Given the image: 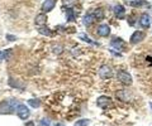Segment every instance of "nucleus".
<instances>
[{
  "mask_svg": "<svg viewBox=\"0 0 152 126\" xmlns=\"http://www.w3.org/2000/svg\"><path fill=\"white\" fill-rule=\"evenodd\" d=\"M17 100H7L5 102H3L1 106H0V114H10L14 110L17 109L18 106Z\"/></svg>",
  "mask_w": 152,
  "mask_h": 126,
  "instance_id": "obj_1",
  "label": "nucleus"
},
{
  "mask_svg": "<svg viewBox=\"0 0 152 126\" xmlns=\"http://www.w3.org/2000/svg\"><path fill=\"white\" fill-rule=\"evenodd\" d=\"M117 78L121 83H123L124 86H131L132 85V76L127 71H118Z\"/></svg>",
  "mask_w": 152,
  "mask_h": 126,
  "instance_id": "obj_2",
  "label": "nucleus"
},
{
  "mask_svg": "<svg viewBox=\"0 0 152 126\" xmlns=\"http://www.w3.org/2000/svg\"><path fill=\"white\" fill-rule=\"evenodd\" d=\"M115 96H117L118 100H121L123 102H132V100H133L132 92L128 91V90H119V91H117Z\"/></svg>",
  "mask_w": 152,
  "mask_h": 126,
  "instance_id": "obj_3",
  "label": "nucleus"
},
{
  "mask_svg": "<svg viewBox=\"0 0 152 126\" xmlns=\"http://www.w3.org/2000/svg\"><path fill=\"white\" fill-rule=\"evenodd\" d=\"M99 76L104 80H108V78H110L113 76V69L110 68V66H108V64H103V66L99 68Z\"/></svg>",
  "mask_w": 152,
  "mask_h": 126,
  "instance_id": "obj_4",
  "label": "nucleus"
},
{
  "mask_svg": "<svg viewBox=\"0 0 152 126\" xmlns=\"http://www.w3.org/2000/svg\"><path fill=\"white\" fill-rule=\"evenodd\" d=\"M17 115L19 116V119L26 120V119L29 117V110H28V107L26 105L19 104L17 107Z\"/></svg>",
  "mask_w": 152,
  "mask_h": 126,
  "instance_id": "obj_5",
  "label": "nucleus"
},
{
  "mask_svg": "<svg viewBox=\"0 0 152 126\" xmlns=\"http://www.w3.org/2000/svg\"><path fill=\"white\" fill-rule=\"evenodd\" d=\"M145 38H146V34L143 33V32L136 30L134 33L131 35V43H132V44H138V43H141V42Z\"/></svg>",
  "mask_w": 152,
  "mask_h": 126,
  "instance_id": "obj_6",
  "label": "nucleus"
},
{
  "mask_svg": "<svg viewBox=\"0 0 152 126\" xmlns=\"http://www.w3.org/2000/svg\"><path fill=\"white\" fill-rule=\"evenodd\" d=\"M46 23H47V15H46V13H41V14H38V15L36 17L34 24L38 27V29H39V28L46 27Z\"/></svg>",
  "mask_w": 152,
  "mask_h": 126,
  "instance_id": "obj_7",
  "label": "nucleus"
},
{
  "mask_svg": "<svg viewBox=\"0 0 152 126\" xmlns=\"http://www.w3.org/2000/svg\"><path fill=\"white\" fill-rule=\"evenodd\" d=\"M110 45H112V48L117 49V52H121V50H123V49L126 48V47H124L126 43L121 38H114V39H112Z\"/></svg>",
  "mask_w": 152,
  "mask_h": 126,
  "instance_id": "obj_8",
  "label": "nucleus"
},
{
  "mask_svg": "<svg viewBox=\"0 0 152 126\" xmlns=\"http://www.w3.org/2000/svg\"><path fill=\"white\" fill-rule=\"evenodd\" d=\"M96 105L102 109H105V107L112 106V100L109 99L108 96H100L99 99L96 100Z\"/></svg>",
  "mask_w": 152,
  "mask_h": 126,
  "instance_id": "obj_9",
  "label": "nucleus"
},
{
  "mask_svg": "<svg viewBox=\"0 0 152 126\" xmlns=\"http://www.w3.org/2000/svg\"><path fill=\"white\" fill-rule=\"evenodd\" d=\"M56 3H57V0H45L43 4H42V12H43V13L51 12L52 9L55 8Z\"/></svg>",
  "mask_w": 152,
  "mask_h": 126,
  "instance_id": "obj_10",
  "label": "nucleus"
},
{
  "mask_svg": "<svg viewBox=\"0 0 152 126\" xmlns=\"http://www.w3.org/2000/svg\"><path fill=\"white\" fill-rule=\"evenodd\" d=\"M113 12H114V15H115L117 18H124V15H126V9L123 5H121V4L114 5Z\"/></svg>",
  "mask_w": 152,
  "mask_h": 126,
  "instance_id": "obj_11",
  "label": "nucleus"
},
{
  "mask_svg": "<svg viewBox=\"0 0 152 126\" xmlns=\"http://www.w3.org/2000/svg\"><path fill=\"white\" fill-rule=\"evenodd\" d=\"M98 34L100 37H108L110 34V27L108 24H100L98 27Z\"/></svg>",
  "mask_w": 152,
  "mask_h": 126,
  "instance_id": "obj_12",
  "label": "nucleus"
},
{
  "mask_svg": "<svg viewBox=\"0 0 152 126\" xmlns=\"http://www.w3.org/2000/svg\"><path fill=\"white\" fill-rule=\"evenodd\" d=\"M140 25L143 28H148L151 25V17L148 14H142L140 18Z\"/></svg>",
  "mask_w": 152,
  "mask_h": 126,
  "instance_id": "obj_13",
  "label": "nucleus"
},
{
  "mask_svg": "<svg viewBox=\"0 0 152 126\" xmlns=\"http://www.w3.org/2000/svg\"><path fill=\"white\" fill-rule=\"evenodd\" d=\"M91 15L94 18V20H102V19H104V10L102 8H96V9H94Z\"/></svg>",
  "mask_w": 152,
  "mask_h": 126,
  "instance_id": "obj_14",
  "label": "nucleus"
},
{
  "mask_svg": "<svg viewBox=\"0 0 152 126\" xmlns=\"http://www.w3.org/2000/svg\"><path fill=\"white\" fill-rule=\"evenodd\" d=\"M129 5L132 8H142V6H150L151 4L145 0H134V1H129Z\"/></svg>",
  "mask_w": 152,
  "mask_h": 126,
  "instance_id": "obj_15",
  "label": "nucleus"
},
{
  "mask_svg": "<svg viewBox=\"0 0 152 126\" xmlns=\"http://www.w3.org/2000/svg\"><path fill=\"white\" fill-rule=\"evenodd\" d=\"M83 22H84V25H86V27L93 25V23H94L95 20H94V18H93V15H91V13H86V15L84 17Z\"/></svg>",
  "mask_w": 152,
  "mask_h": 126,
  "instance_id": "obj_16",
  "label": "nucleus"
},
{
  "mask_svg": "<svg viewBox=\"0 0 152 126\" xmlns=\"http://www.w3.org/2000/svg\"><path fill=\"white\" fill-rule=\"evenodd\" d=\"M66 15H67V20L69 22H74L76 19V15H75V10L72 8H67L66 9Z\"/></svg>",
  "mask_w": 152,
  "mask_h": 126,
  "instance_id": "obj_17",
  "label": "nucleus"
},
{
  "mask_svg": "<svg viewBox=\"0 0 152 126\" xmlns=\"http://www.w3.org/2000/svg\"><path fill=\"white\" fill-rule=\"evenodd\" d=\"M41 126H58V124L55 122V121H52L48 117H45V119L41 120Z\"/></svg>",
  "mask_w": 152,
  "mask_h": 126,
  "instance_id": "obj_18",
  "label": "nucleus"
},
{
  "mask_svg": "<svg viewBox=\"0 0 152 126\" xmlns=\"http://www.w3.org/2000/svg\"><path fill=\"white\" fill-rule=\"evenodd\" d=\"M79 38L81 39V40H84V42H86V43H89V44H96V45H98L96 42H94L93 39H90L85 33H80V34H79Z\"/></svg>",
  "mask_w": 152,
  "mask_h": 126,
  "instance_id": "obj_19",
  "label": "nucleus"
},
{
  "mask_svg": "<svg viewBox=\"0 0 152 126\" xmlns=\"http://www.w3.org/2000/svg\"><path fill=\"white\" fill-rule=\"evenodd\" d=\"M27 104L29 106H32V107H34V109H38V107L41 106V101L38 99H31V100H28Z\"/></svg>",
  "mask_w": 152,
  "mask_h": 126,
  "instance_id": "obj_20",
  "label": "nucleus"
},
{
  "mask_svg": "<svg viewBox=\"0 0 152 126\" xmlns=\"http://www.w3.org/2000/svg\"><path fill=\"white\" fill-rule=\"evenodd\" d=\"M38 32L42 34V35H47V37H52V30L48 29L47 27H43V28H39Z\"/></svg>",
  "mask_w": 152,
  "mask_h": 126,
  "instance_id": "obj_21",
  "label": "nucleus"
},
{
  "mask_svg": "<svg viewBox=\"0 0 152 126\" xmlns=\"http://www.w3.org/2000/svg\"><path fill=\"white\" fill-rule=\"evenodd\" d=\"M89 124H90V120H88V119H81V120L76 121L75 126H88Z\"/></svg>",
  "mask_w": 152,
  "mask_h": 126,
  "instance_id": "obj_22",
  "label": "nucleus"
},
{
  "mask_svg": "<svg viewBox=\"0 0 152 126\" xmlns=\"http://www.w3.org/2000/svg\"><path fill=\"white\" fill-rule=\"evenodd\" d=\"M3 54H4V59H9V58H10V54H12V49L4 50Z\"/></svg>",
  "mask_w": 152,
  "mask_h": 126,
  "instance_id": "obj_23",
  "label": "nucleus"
},
{
  "mask_svg": "<svg viewBox=\"0 0 152 126\" xmlns=\"http://www.w3.org/2000/svg\"><path fill=\"white\" fill-rule=\"evenodd\" d=\"M53 52L56 54H61V52H62V47H61V45H56L53 48Z\"/></svg>",
  "mask_w": 152,
  "mask_h": 126,
  "instance_id": "obj_24",
  "label": "nucleus"
},
{
  "mask_svg": "<svg viewBox=\"0 0 152 126\" xmlns=\"http://www.w3.org/2000/svg\"><path fill=\"white\" fill-rule=\"evenodd\" d=\"M110 53H112V54H114L115 57H122L121 52H115V50H113V49H110Z\"/></svg>",
  "mask_w": 152,
  "mask_h": 126,
  "instance_id": "obj_25",
  "label": "nucleus"
},
{
  "mask_svg": "<svg viewBox=\"0 0 152 126\" xmlns=\"http://www.w3.org/2000/svg\"><path fill=\"white\" fill-rule=\"evenodd\" d=\"M7 38H8V40H10V42H13V40H15V39H17L15 37H13L12 34H8V35H7Z\"/></svg>",
  "mask_w": 152,
  "mask_h": 126,
  "instance_id": "obj_26",
  "label": "nucleus"
},
{
  "mask_svg": "<svg viewBox=\"0 0 152 126\" xmlns=\"http://www.w3.org/2000/svg\"><path fill=\"white\" fill-rule=\"evenodd\" d=\"M71 1H72V0H64V4H65V5H69Z\"/></svg>",
  "mask_w": 152,
  "mask_h": 126,
  "instance_id": "obj_27",
  "label": "nucleus"
},
{
  "mask_svg": "<svg viewBox=\"0 0 152 126\" xmlns=\"http://www.w3.org/2000/svg\"><path fill=\"white\" fill-rule=\"evenodd\" d=\"M3 59H4V54H3V52H1V50H0V62H1Z\"/></svg>",
  "mask_w": 152,
  "mask_h": 126,
  "instance_id": "obj_28",
  "label": "nucleus"
},
{
  "mask_svg": "<svg viewBox=\"0 0 152 126\" xmlns=\"http://www.w3.org/2000/svg\"><path fill=\"white\" fill-rule=\"evenodd\" d=\"M26 126H34V124H33V122H32V121H29V122H28V124H27Z\"/></svg>",
  "mask_w": 152,
  "mask_h": 126,
  "instance_id": "obj_29",
  "label": "nucleus"
}]
</instances>
